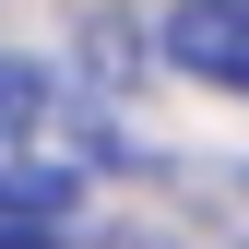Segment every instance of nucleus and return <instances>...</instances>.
<instances>
[{
    "mask_svg": "<svg viewBox=\"0 0 249 249\" xmlns=\"http://www.w3.org/2000/svg\"><path fill=\"white\" fill-rule=\"evenodd\" d=\"M71 249H178V237H154V226H95V237H71Z\"/></svg>",
    "mask_w": 249,
    "mask_h": 249,
    "instance_id": "nucleus-3",
    "label": "nucleus"
},
{
    "mask_svg": "<svg viewBox=\"0 0 249 249\" xmlns=\"http://www.w3.org/2000/svg\"><path fill=\"white\" fill-rule=\"evenodd\" d=\"M107 119L71 95V83L48 71V59H0V166H36V178H83L95 190V166H107Z\"/></svg>",
    "mask_w": 249,
    "mask_h": 249,
    "instance_id": "nucleus-1",
    "label": "nucleus"
},
{
    "mask_svg": "<svg viewBox=\"0 0 249 249\" xmlns=\"http://www.w3.org/2000/svg\"><path fill=\"white\" fill-rule=\"evenodd\" d=\"M166 59L190 83L249 95V0H178V12H166Z\"/></svg>",
    "mask_w": 249,
    "mask_h": 249,
    "instance_id": "nucleus-2",
    "label": "nucleus"
}]
</instances>
